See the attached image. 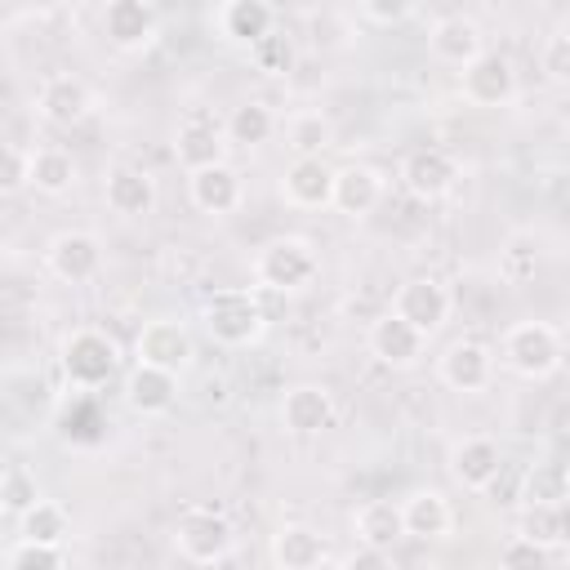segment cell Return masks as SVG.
<instances>
[{
    "instance_id": "obj_1",
    "label": "cell",
    "mask_w": 570,
    "mask_h": 570,
    "mask_svg": "<svg viewBox=\"0 0 570 570\" xmlns=\"http://www.w3.org/2000/svg\"><path fill=\"white\" fill-rule=\"evenodd\" d=\"M499 356L517 379L539 383V379L561 370L566 347H561V334L548 321H517V325H508V334L499 343Z\"/></svg>"
},
{
    "instance_id": "obj_2",
    "label": "cell",
    "mask_w": 570,
    "mask_h": 570,
    "mask_svg": "<svg viewBox=\"0 0 570 570\" xmlns=\"http://www.w3.org/2000/svg\"><path fill=\"white\" fill-rule=\"evenodd\" d=\"M200 321H205L209 338L223 347H249L267 325L263 303L249 289H214L200 307Z\"/></svg>"
},
{
    "instance_id": "obj_3",
    "label": "cell",
    "mask_w": 570,
    "mask_h": 570,
    "mask_svg": "<svg viewBox=\"0 0 570 570\" xmlns=\"http://www.w3.org/2000/svg\"><path fill=\"white\" fill-rule=\"evenodd\" d=\"M58 361H62V374H67L71 387L94 392V387H102V383L120 370V347H116L111 334H102V330H94V325H80V330H71V334L62 338Z\"/></svg>"
},
{
    "instance_id": "obj_4",
    "label": "cell",
    "mask_w": 570,
    "mask_h": 570,
    "mask_svg": "<svg viewBox=\"0 0 570 570\" xmlns=\"http://www.w3.org/2000/svg\"><path fill=\"white\" fill-rule=\"evenodd\" d=\"M312 276H316V249L303 236H272L254 254V281H258V289L289 294V289H303Z\"/></svg>"
},
{
    "instance_id": "obj_5",
    "label": "cell",
    "mask_w": 570,
    "mask_h": 570,
    "mask_svg": "<svg viewBox=\"0 0 570 570\" xmlns=\"http://www.w3.org/2000/svg\"><path fill=\"white\" fill-rule=\"evenodd\" d=\"M174 548H178L191 566H218V561L232 557L236 530H232V521H227L223 512H214V508H191V512H183L178 525H174Z\"/></svg>"
},
{
    "instance_id": "obj_6",
    "label": "cell",
    "mask_w": 570,
    "mask_h": 570,
    "mask_svg": "<svg viewBox=\"0 0 570 570\" xmlns=\"http://www.w3.org/2000/svg\"><path fill=\"white\" fill-rule=\"evenodd\" d=\"M392 312H396L401 321H410L423 338H432V334L450 321V312H454V294H450V285L436 281V276H410V281L396 285V303H392Z\"/></svg>"
},
{
    "instance_id": "obj_7",
    "label": "cell",
    "mask_w": 570,
    "mask_h": 570,
    "mask_svg": "<svg viewBox=\"0 0 570 570\" xmlns=\"http://www.w3.org/2000/svg\"><path fill=\"white\" fill-rule=\"evenodd\" d=\"M98 27L111 49L120 53H142L160 36V13L147 0H107L98 13Z\"/></svg>"
},
{
    "instance_id": "obj_8",
    "label": "cell",
    "mask_w": 570,
    "mask_h": 570,
    "mask_svg": "<svg viewBox=\"0 0 570 570\" xmlns=\"http://www.w3.org/2000/svg\"><path fill=\"white\" fill-rule=\"evenodd\" d=\"M45 267L62 285H85L102 272V240L85 227H67L45 245Z\"/></svg>"
},
{
    "instance_id": "obj_9",
    "label": "cell",
    "mask_w": 570,
    "mask_h": 570,
    "mask_svg": "<svg viewBox=\"0 0 570 570\" xmlns=\"http://www.w3.org/2000/svg\"><path fill=\"white\" fill-rule=\"evenodd\" d=\"M191 330L174 316H156V321H142V330L134 334V361L138 365H156V370H169L178 374L187 361H191Z\"/></svg>"
},
{
    "instance_id": "obj_10",
    "label": "cell",
    "mask_w": 570,
    "mask_h": 570,
    "mask_svg": "<svg viewBox=\"0 0 570 570\" xmlns=\"http://www.w3.org/2000/svg\"><path fill=\"white\" fill-rule=\"evenodd\" d=\"M459 89L472 107H508L517 98V67L508 53L485 49L472 67L459 71Z\"/></svg>"
},
{
    "instance_id": "obj_11",
    "label": "cell",
    "mask_w": 570,
    "mask_h": 570,
    "mask_svg": "<svg viewBox=\"0 0 570 570\" xmlns=\"http://www.w3.org/2000/svg\"><path fill=\"white\" fill-rule=\"evenodd\" d=\"M428 53L445 67H472L485 53V31L472 13H441L428 31Z\"/></svg>"
},
{
    "instance_id": "obj_12",
    "label": "cell",
    "mask_w": 570,
    "mask_h": 570,
    "mask_svg": "<svg viewBox=\"0 0 570 570\" xmlns=\"http://www.w3.org/2000/svg\"><path fill=\"white\" fill-rule=\"evenodd\" d=\"M36 111H40V120H49L58 129H71L94 111V89L71 71H53L36 89Z\"/></svg>"
},
{
    "instance_id": "obj_13",
    "label": "cell",
    "mask_w": 570,
    "mask_h": 570,
    "mask_svg": "<svg viewBox=\"0 0 570 570\" xmlns=\"http://www.w3.org/2000/svg\"><path fill=\"white\" fill-rule=\"evenodd\" d=\"M436 374L450 392H485L490 379H494V352L481 338H454L441 352Z\"/></svg>"
},
{
    "instance_id": "obj_14",
    "label": "cell",
    "mask_w": 570,
    "mask_h": 570,
    "mask_svg": "<svg viewBox=\"0 0 570 570\" xmlns=\"http://www.w3.org/2000/svg\"><path fill=\"white\" fill-rule=\"evenodd\" d=\"M401 183L419 200H441L459 183V160L445 147H414L401 160Z\"/></svg>"
},
{
    "instance_id": "obj_15",
    "label": "cell",
    "mask_w": 570,
    "mask_h": 570,
    "mask_svg": "<svg viewBox=\"0 0 570 570\" xmlns=\"http://www.w3.org/2000/svg\"><path fill=\"white\" fill-rule=\"evenodd\" d=\"M370 356L379 361V365H387V370H410V365H419V356H423V347H428V338L410 325V321H401L396 312H383L374 325H370Z\"/></svg>"
},
{
    "instance_id": "obj_16",
    "label": "cell",
    "mask_w": 570,
    "mask_h": 570,
    "mask_svg": "<svg viewBox=\"0 0 570 570\" xmlns=\"http://www.w3.org/2000/svg\"><path fill=\"white\" fill-rule=\"evenodd\" d=\"M102 200L120 218H147L156 209V178L138 165H111L102 178Z\"/></svg>"
},
{
    "instance_id": "obj_17",
    "label": "cell",
    "mask_w": 570,
    "mask_h": 570,
    "mask_svg": "<svg viewBox=\"0 0 570 570\" xmlns=\"http://www.w3.org/2000/svg\"><path fill=\"white\" fill-rule=\"evenodd\" d=\"M174 156H178V165H183L187 174H200V169L223 165V156H227V134H223V125H214V120H205V116L183 120L178 134H174Z\"/></svg>"
},
{
    "instance_id": "obj_18",
    "label": "cell",
    "mask_w": 570,
    "mask_h": 570,
    "mask_svg": "<svg viewBox=\"0 0 570 570\" xmlns=\"http://www.w3.org/2000/svg\"><path fill=\"white\" fill-rule=\"evenodd\" d=\"M281 423L294 436H316L334 423V396L321 383H294L281 396Z\"/></svg>"
},
{
    "instance_id": "obj_19",
    "label": "cell",
    "mask_w": 570,
    "mask_h": 570,
    "mask_svg": "<svg viewBox=\"0 0 570 570\" xmlns=\"http://www.w3.org/2000/svg\"><path fill=\"white\" fill-rule=\"evenodd\" d=\"M503 450H499V441H490V436H463V441H454V450H450V476L463 485V490H485L499 472H503Z\"/></svg>"
},
{
    "instance_id": "obj_20",
    "label": "cell",
    "mask_w": 570,
    "mask_h": 570,
    "mask_svg": "<svg viewBox=\"0 0 570 570\" xmlns=\"http://www.w3.org/2000/svg\"><path fill=\"white\" fill-rule=\"evenodd\" d=\"M281 196L294 209H325L334 200V169L325 165V156L289 160L285 174H281Z\"/></svg>"
},
{
    "instance_id": "obj_21",
    "label": "cell",
    "mask_w": 570,
    "mask_h": 570,
    "mask_svg": "<svg viewBox=\"0 0 570 570\" xmlns=\"http://www.w3.org/2000/svg\"><path fill=\"white\" fill-rule=\"evenodd\" d=\"M214 22H218L223 40L254 49L263 36L276 31V9H272L267 0H227V4H218Z\"/></svg>"
},
{
    "instance_id": "obj_22",
    "label": "cell",
    "mask_w": 570,
    "mask_h": 570,
    "mask_svg": "<svg viewBox=\"0 0 570 570\" xmlns=\"http://www.w3.org/2000/svg\"><path fill=\"white\" fill-rule=\"evenodd\" d=\"M383 200V174L374 165H343L334 169V209L347 218H365L374 214Z\"/></svg>"
},
{
    "instance_id": "obj_23",
    "label": "cell",
    "mask_w": 570,
    "mask_h": 570,
    "mask_svg": "<svg viewBox=\"0 0 570 570\" xmlns=\"http://www.w3.org/2000/svg\"><path fill=\"white\" fill-rule=\"evenodd\" d=\"M174 401H178V374L134 361V370H129V379H125V405H129L134 414L151 419V414L174 410Z\"/></svg>"
},
{
    "instance_id": "obj_24",
    "label": "cell",
    "mask_w": 570,
    "mask_h": 570,
    "mask_svg": "<svg viewBox=\"0 0 570 570\" xmlns=\"http://www.w3.org/2000/svg\"><path fill=\"white\" fill-rule=\"evenodd\" d=\"M401 517H405V539L436 543L454 530V512H450V499L441 490H410L401 499Z\"/></svg>"
},
{
    "instance_id": "obj_25",
    "label": "cell",
    "mask_w": 570,
    "mask_h": 570,
    "mask_svg": "<svg viewBox=\"0 0 570 570\" xmlns=\"http://www.w3.org/2000/svg\"><path fill=\"white\" fill-rule=\"evenodd\" d=\"M325 534L307 521H285L272 534V566L276 570H316L325 561Z\"/></svg>"
},
{
    "instance_id": "obj_26",
    "label": "cell",
    "mask_w": 570,
    "mask_h": 570,
    "mask_svg": "<svg viewBox=\"0 0 570 570\" xmlns=\"http://www.w3.org/2000/svg\"><path fill=\"white\" fill-rule=\"evenodd\" d=\"M352 530H356V543L379 548V552H392L405 539L401 499H370V503H361L356 517H352Z\"/></svg>"
},
{
    "instance_id": "obj_27",
    "label": "cell",
    "mask_w": 570,
    "mask_h": 570,
    "mask_svg": "<svg viewBox=\"0 0 570 570\" xmlns=\"http://www.w3.org/2000/svg\"><path fill=\"white\" fill-rule=\"evenodd\" d=\"M187 196L200 214H232L240 205V174L223 160L214 169H200V174H187Z\"/></svg>"
},
{
    "instance_id": "obj_28",
    "label": "cell",
    "mask_w": 570,
    "mask_h": 570,
    "mask_svg": "<svg viewBox=\"0 0 570 570\" xmlns=\"http://www.w3.org/2000/svg\"><path fill=\"white\" fill-rule=\"evenodd\" d=\"M223 134H227V147H263L272 134H276V111L263 102V98H245L227 111L223 120Z\"/></svg>"
},
{
    "instance_id": "obj_29",
    "label": "cell",
    "mask_w": 570,
    "mask_h": 570,
    "mask_svg": "<svg viewBox=\"0 0 570 570\" xmlns=\"http://www.w3.org/2000/svg\"><path fill=\"white\" fill-rule=\"evenodd\" d=\"M570 499V468L557 463V459H543V463H530L525 476H521V508L530 503H566Z\"/></svg>"
},
{
    "instance_id": "obj_30",
    "label": "cell",
    "mask_w": 570,
    "mask_h": 570,
    "mask_svg": "<svg viewBox=\"0 0 570 570\" xmlns=\"http://www.w3.org/2000/svg\"><path fill=\"white\" fill-rule=\"evenodd\" d=\"M76 160L62 147H36L31 151V187L40 196H67L76 187Z\"/></svg>"
},
{
    "instance_id": "obj_31",
    "label": "cell",
    "mask_w": 570,
    "mask_h": 570,
    "mask_svg": "<svg viewBox=\"0 0 570 570\" xmlns=\"http://www.w3.org/2000/svg\"><path fill=\"white\" fill-rule=\"evenodd\" d=\"M18 534L27 543H49V548H62L67 534H71V512L58 503V499H40L22 521H18Z\"/></svg>"
},
{
    "instance_id": "obj_32",
    "label": "cell",
    "mask_w": 570,
    "mask_h": 570,
    "mask_svg": "<svg viewBox=\"0 0 570 570\" xmlns=\"http://www.w3.org/2000/svg\"><path fill=\"white\" fill-rule=\"evenodd\" d=\"M285 142H289L294 160H312V156H321V151L334 142V125H330L321 111H298V116H289V125H285Z\"/></svg>"
},
{
    "instance_id": "obj_33",
    "label": "cell",
    "mask_w": 570,
    "mask_h": 570,
    "mask_svg": "<svg viewBox=\"0 0 570 570\" xmlns=\"http://www.w3.org/2000/svg\"><path fill=\"white\" fill-rule=\"evenodd\" d=\"M40 499H45V494H40V485H36V472L22 468V463H9V468H4V481H0V508H4V517L22 521Z\"/></svg>"
},
{
    "instance_id": "obj_34",
    "label": "cell",
    "mask_w": 570,
    "mask_h": 570,
    "mask_svg": "<svg viewBox=\"0 0 570 570\" xmlns=\"http://www.w3.org/2000/svg\"><path fill=\"white\" fill-rule=\"evenodd\" d=\"M249 58H254V67H258L263 76H289V71H294V40H289L285 31H272V36H263V40L249 49Z\"/></svg>"
},
{
    "instance_id": "obj_35",
    "label": "cell",
    "mask_w": 570,
    "mask_h": 570,
    "mask_svg": "<svg viewBox=\"0 0 570 570\" xmlns=\"http://www.w3.org/2000/svg\"><path fill=\"white\" fill-rule=\"evenodd\" d=\"M499 570H552V552L525 534H512L499 548Z\"/></svg>"
},
{
    "instance_id": "obj_36",
    "label": "cell",
    "mask_w": 570,
    "mask_h": 570,
    "mask_svg": "<svg viewBox=\"0 0 570 570\" xmlns=\"http://www.w3.org/2000/svg\"><path fill=\"white\" fill-rule=\"evenodd\" d=\"M22 187H31V151L22 142H4V151H0V191L18 196Z\"/></svg>"
},
{
    "instance_id": "obj_37",
    "label": "cell",
    "mask_w": 570,
    "mask_h": 570,
    "mask_svg": "<svg viewBox=\"0 0 570 570\" xmlns=\"http://www.w3.org/2000/svg\"><path fill=\"white\" fill-rule=\"evenodd\" d=\"M539 272V249L530 240H508V249L499 254V276L508 285H525Z\"/></svg>"
},
{
    "instance_id": "obj_38",
    "label": "cell",
    "mask_w": 570,
    "mask_h": 570,
    "mask_svg": "<svg viewBox=\"0 0 570 570\" xmlns=\"http://www.w3.org/2000/svg\"><path fill=\"white\" fill-rule=\"evenodd\" d=\"M517 534H525V539H534V543H543V548L561 543L557 508H548V503H530V508H521V530H517Z\"/></svg>"
},
{
    "instance_id": "obj_39",
    "label": "cell",
    "mask_w": 570,
    "mask_h": 570,
    "mask_svg": "<svg viewBox=\"0 0 570 570\" xmlns=\"http://www.w3.org/2000/svg\"><path fill=\"white\" fill-rule=\"evenodd\" d=\"M539 71L552 85H570V31H552L539 49Z\"/></svg>"
},
{
    "instance_id": "obj_40",
    "label": "cell",
    "mask_w": 570,
    "mask_h": 570,
    "mask_svg": "<svg viewBox=\"0 0 570 570\" xmlns=\"http://www.w3.org/2000/svg\"><path fill=\"white\" fill-rule=\"evenodd\" d=\"M9 570H62V548L18 539L13 552H9Z\"/></svg>"
},
{
    "instance_id": "obj_41",
    "label": "cell",
    "mask_w": 570,
    "mask_h": 570,
    "mask_svg": "<svg viewBox=\"0 0 570 570\" xmlns=\"http://www.w3.org/2000/svg\"><path fill=\"white\" fill-rule=\"evenodd\" d=\"M410 13H414V4H405V0H365V4H356V18L361 22H374V27L405 22Z\"/></svg>"
},
{
    "instance_id": "obj_42",
    "label": "cell",
    "mask_w": 570,
    "mask_h": 570,
    "mask_svg": "<svg viewBox=\"0 0 570 570\" xmlns=\"http://www.w3.org/2000/svg\"><path fill=\"white\" fill-rule=\"evenodd\" d=\"M521 468H512V463H503V472L481 490V494H490V503H499V508H517L521 503Z\"/></svg>"
},
{
    "instance_id": "obj_43",
    "label": "cell",
    "mask_w": 570,
    "mask_h": 570,
    "mask_svg": "<svg viewBox=\"0 0 570 570\" xmlns=\"http://www.w3.org/2000/svg\"><path fill=\"white\" fill-rule=\"evenodd\" d=\"M347 570H392V552H379V548H365V543H356L352 552H347V561H343Z\"/></svg>"
},
{
    "instance_id": "obj_44",
    "label": "cell",
    "mask_w": 570,
    "mask_h": 570,
    "mask_svg": "<svg viewBox=\"0 0 570 570\" xmlns=\"http://www.w3.org/2000/svg\"><path fill=\"white\" fill-rule=\"evenodd\" d=\"M557 521H561V539H570V499L557 503Z\"/></svg>"
},
{
    "instance_id": "obj_45",
    "label": "cell",
    "mask_w": 570,
    "mask_h": 570,
    "mask_svg": "<svg viewBox=\"0 0 570 570\" xmlns=\"http://www.w3.org/2000/svg\"><path fill=\"white\" fill-rule=\"evenodd\" d=\"M316 570H347V566H343V561H330V557H325V561H321Z\"/></svg>"
},
{
    "instance_id": "obj_46",
    "label": "cell",
    "mask_w": 570,
    "mask_h": 570,
    "mask_svg": "<svg viewBox=\"0 0 570 570\" xmlns=\"http://www.w3.org/2000/svg\"><path fill=\"white\" fill-rule=\"evenodd\" d=\"M561 570H570V557H566V566H561Z\"/></svg>"
},
{
    "instance_id": "obj_47",
    "label": "cell",
    "mask_w": 570,
    "mask_h": 570,
    "mask_svg": "<svg viewBox=\"0 0 570 570\" xmlns=\"http://www.w3.org/2000/svg\"><path fill=\"white\" fill-rule=\"evenodd\" d=\"M566 125H570V116H566Z\"/></svg>"
}]
</instances>
